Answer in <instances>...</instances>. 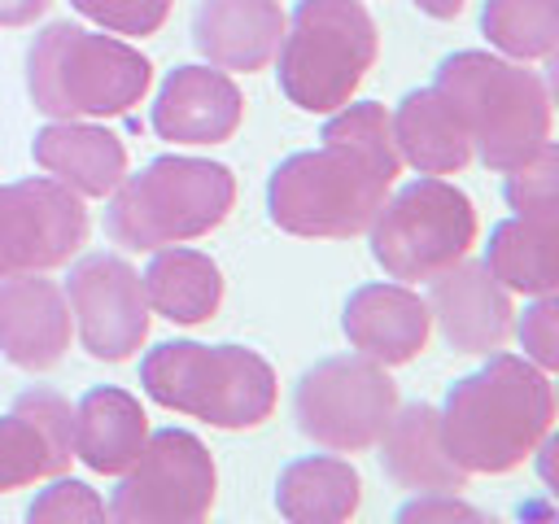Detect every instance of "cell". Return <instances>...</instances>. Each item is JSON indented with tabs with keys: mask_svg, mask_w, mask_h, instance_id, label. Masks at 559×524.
Masks as SVG:
<instances>
[{
	"mask_svg": "<svg viewBox=\"0 0 559 524\" xmlns=\"http://www.w3.org/2000/svg\"><path fill=\"white\" fill-rule=\"evenodd\" d=\"M389 127H393L397 153L419 175H459L472 162V135L437 87H419L402 96Z\"/></svg>",
	"mask_w": 559,
	"mask_h": 524,
	"instance_id": "cell-22",
	"label": "cell"
},
{
	"mask_svg": "<svg viewBox=\"0 0 559 524\" xmlns=\"http://www.w3.org/2000/svg\"><path fill=\"white\" fill-rule=\"evenodd\" d=\"M48 0H0V26H31Z\"/></svg>",
	"mask_w": 559,
	"mask_h": 524,
	"instance_id": "cell-32",
	"label": "cell"
},
{
	"mask_svg": "<svg viewBox=\"0 0 559 524\" xmlns=\"http://www.w3.org/2000/svg\"><path fill=\"white\" fill-rule=\"evenodd\" d=\"M463 118L472 148L489 170L528 162L550 140V92L537 70L489 52H454L437 66L432 83Z\"/></svg>",
	"mask_w": 559,
	"mask_h": 524,
	"instance_id": "cell-3",
	"label": "cell"
},
{
	"mask_svg": "<svg viewBox=\"0 0 559 524\" xmlns=\"http://www.w3.org/2000/svg\"><path fill=\"white\" fill-rule=\"evenodd\" d=\"M428 314L459 354H493L511 336V293L485 262H454L428 279Z\"/></svg>",
	"mask_w": 559,
	"mask_h": 524,
	"instance_id": "cell-14",
	"label": "cell"
},
{
	"mask_svg": "<svg viewBox=\"0 0 559 524\" xmlns=\"http://www.w3.org/2000/svg\"><path fill=\"white\" fill-rule=\"evenodd\" d=\"M362 480L345 458H297L275 480V507L293 524H341L358 511Z\"/></svg>",
	"mask_w": 559,
	"mask_h": 524,
	"instance_id": "cell-24",
	"label": "cell"
},
{
	"mask_svg": "<svg viewBox=\"0 0 559 524\" xmlns=\"http://www.w3.org/2000/svg\"><path fill=\"white\" fill-rule=\"evenodd\" d=\"M520 345H524V358L542 371H555L559 367V301L555 293H542L524 319H520Z\"/></svg>",
	"mask_w": 559,
	"mask_h": 524,
	"instance_id": "cell-30",
	"label": "cell"
},
{
	"mask_svg": "<svg viewBox=\"0 0 559 524\" xmlns=\"http://www.w3.org/2000/svg\"><path fill=\"white\" fill-rule=\"evenodd\" d=\"M153 66L122 39L52 22L26 52L31 105L48 118H118L148 92Z\"/></svg>",
	"mask_w": 559,
	"mask_h": 524,
	"instance_id": "cell-4",
	"label": "cell"
},
{
	"mask_svg": "<svg viewBox=\"0 0 559 524\" xmlns=\"http://www.w3.org/2000/svg\"><path fill=\"white\" fill-rule=\"evenodd\" d=\"M476 245V210L463 188L445 179H415L393 201H384L371 218V253L376 262L402 279H432Z\"/></svg>",
	"mask_w": 559,
	"mask_h": 524,
	"instance_id": "cell-8",
	"label": "cell"
},
{
	"mask_svg": "<svg viewBox=\"0 0 559 524\" xmlns=\"http://www.w3.org/2000/svg\"><path fill=\"white\" fill-rule=\"evenodd\" d=\"M70 349V301L44 271L0 279V354L22 371H48Z\"/></svg>",
	"mask_w": 559,
	"mask_h": 524,
	"instance_id": "cell-15",
	"label": "cell"
},
{
	"mask_svg": "<svg viewBox=\"0 0 559 524\" xmlns=\"http://www.w3.org/2000/svg\"><path fill=\"white\" fill-rule=\"evenodd\" d=\"M380 463L393 485L415 493H459L472 472L454 463L441 437V415L428 402L393 410L389 428L380 432Z\"/></svg>",
	"mask_w": 559,
	"mask_h": 524,
	"instance_id": "cell-19",
	"label": "cell"
},
{
	"mask_svg": "<svg viewBox=\"0 0 559 524\" xmlns=\"http://www.w3.org/2000/svg\"><path fill=\"white\" fill-rule=\"evenodd\" d=\"M380 48L376 22L358 0H301L280 39V92L306 114L341 109Z\"/></svg>",
	"mask_w": 559,
	"mask_h": 524,
	"instance_id": "cell-7",
	"label": "cell"
},
{
	"mask_svg": "<svg viewBox=\"0 0 559 524\" xmlns=\"http://www.w3.org/2000/svg\"><path fill=\"white\" fill-rule=\"evenodd\" d=\"M441 415L445 450L463 472H515L550 432L555 393L542 367L515 354H493L480 371L450 384Z\"/></svg>",
	"mask_w": 559,
	"mask_h": 524,
	"instance_id": "cell-2",
	"label": "cell"
},
{
	"mask_svg": "<svg viewBox=\"0 0 559 524\" xmlns=\"http://www.w3.org/2000/svg\"><path fill=\"white\" fill-rule=\"evenodd\" d=\"M402 170L384 105H341L323 127V144L284 157L266 179V210L280 231L345 240L371 227L389 183Z\"/></svg>",
	"mask_w": 559,
	"mask_h": 524,
	"instance_id": "cell-1",
	"label": "cell"
},
{
	"mask_svg": "<svg viewBox=\"0 0 559 524\" xmlns=\"http://www.w3.org/2000/svg\"><path fill=\"white\" fill-rule=\"evenodd\" d=\"M236 201V179L223 162L157 157L140 175H122L105 214L122 249H162L214 231Z\"/></svg>",
	"mask_w": 559,
	"mask_h": 524,
	"instance_id": "cell-6",
	"label": "cell"
},
{
	"mask_svg": "<svg viewBox=\"0 0 559 524\" xmlns=\"http://www.w3.org/2000/svg\"><path fill=\"white\" fill-rule=\"evenodd\" d=\"M35 524H87V520H105L109 507L83 485V480H57L52 489H44L31 511H26Z\"/></svg>",
	"mask_w": 559,
	"mask_h": 524,
	"instance_id": "cell-29",
	"label": "cell"
},
{
	"mask_svg": "<svg viewBox=\"0 0 559 524\" xmlns=\"http://www.w3.org/2000/svg\"><path fill=\"white\" fill-rule=\"evenodd\" d=\"M87 240V210L79 192L57 179L0 183V279L52 271Z\"/></svg>",
	"mask_w": 559,
	"mask_h": 524,
	"instance_id": "cell-11",
	"label": "cell"
},
{
	"mask_svg": "<svg viewBox=\"0 0 559 524\" xmlns=\"http://www.w3.org/2000/svg\"><path fill=\"white\" fill-rule=\"evenodd\" d=\"M507 175V201L524 218H559V153L546 140L528 162L502 170Z\"/></svg>",
	"mask_w": 559,
	"mask_h": 524,
	"instance_id": "cell-27",
	"label": "cell"
},
{
	"mask_svg": "<svg viewBox=\"0 0 559 524\" xmlns=\"http://www.w3.org/2000/svg\"><path fill=\"white\" fill-rule=\"evenodd\" d=\"M284 39L280 0H201L192 17V44L218 70H262Z\"/></svg>",
	"mask_w": 559,
	"mask_h": 524,
	"instance_id": "cell-18",
	"label": "cell"
},
{
	"mask_svg": "<svg viewBox=\"0 0 559 524\" xmlns=\"http://www.w3.org/2000/svg\"><path fill=\"white\" fill-rule=\"evenodd\" d=\"M245 118L240 87L218 66H179L153 100V131L170 144H223Z\"/></svg>",
	"mask_w": 559,
	"mask_h": 524,
	"instance_id": "cell-16",
	"label": "cell"
},
{
	"mask_svg": "<svg viewBox=\"0 0 559 524\" xmlns=\"http://www.w3.org/2000/svg\"><path fill=\"white\" fill-rule=\"evenodd\" d=\"M415 9L428 13V17H437V22H445V17H454L463 9V0H415Z\"/></svg>",
	"mask_w": 559,
	"mask_h": 524,
	"instance_id": "cell-33",
	"label": "cell"
},
{
	"mask_svg": "<svg viewBox=\"0 0 559 524\" xmlns=\"http://www.w3.org/2000/svg\"><path fill=\"white\" fill-rule=\"evenodd\" d=\"M341 327L358 354L376 358L380 367H397L424 354L432 314L428 301L406 284H362L349 293Z\"/></svg>",
	"mask_w": 559,
	"mask_h": 524,
	"instance_id": "cell-17",
	"label": "cell"
},
{
	"mask_svg": "<svg viewBox=\"0 0 559 524\" xmlns=\"http://www.w3.org/2000/svg\"><path fill=\"white\" fill-rule=\"evenodd\" d=\"M480 31L515 61H550L559 48V0H485Z\"/></svg>",
	"mask_w": 559,
	"mask_h": 524,
	"instance_id": "cell-26",
	"label": "cell"
},
{
	"mask_svg": "<svg viewBox=\"0 0 559 524\" xmlns=\"http://www.w3.org/2000/svg\"><path fill=\"white\" fill-rule=\"evenodd\" d=\"M144 393L179 415L205 419L214 428H258L275 410V371L262 354L245 345H201L166 341L140 362Z\"/></svg>",
	"mask_w": 559,
	"mask_h": 524,
	"instance_id": "cell-5",
	"label": "cell"
},
{
	"mask_svg": "<svg viewBox=\"0 0 559 524\" xmlns=\"http://www.w3.org/2000/svg\"><path fill=\"white\" fill-rule=\"evenodd\" d=\"M70 4L114 35H153L170 13V0H70Z\"/></svg>",
	"mask_w": 559,
	"mask_h": 524,
	"instance_id": "cell-28",
	"label": "cell"
},
{
	"mask_svg": "<svg viewBox=\"0 0 559 524\" xmlns=\"http://www.w3.org/2000/svg\"><path fill=\"white\" fill-rule=\"evenodd\" d=\"M74 458V410L52 389H26L0 415V493L61 476Z\"/></svg>",
	"mask_w": 559,
	"mask_h": 524,
	"instance_id": "cell-13",
	"label": "cell"
},
{
	"mask_svg": "<svg viewBox=\"0 0 559 524\" xmlns=\"http://www.w3.org/2000/svg\"><path fill=\"white\" fill-rule=\"evenodd\" d=\"M70 319L79 323V341L100 362L131 358L148 336V297L140 271L118 253H87L74 262L66 284Z\"/></svg>",
	"mask_w": 559,
	"mask_h": 524,
	"instance_id": "cell-12",
	"label": "cell"
},
{
	"mask_svg": "<svg viewBox=\"0 0 559 524\" xmlns=\"http://www.w3.org/2000/svg\"><path fill=\"white\" fill-rule=\"evenodd\" d=\"M144 279V297L148 310H157L170 323H205L214 319L218 301H223V275L218 262L201 249H157V258L148 262Z\"/></svg>",
	"mask_w": 559,
	"mask_h": 524,
	"instance_id": "cell-25",
	"label": "cell"
},
{
	"mask_svg": "<svg viewBox=\"0 0 559 524\" xmlns=\"http://www.w3.org/2000/svg\"><path fill=\"white\" fill-rule=\"evenodd\" d=\"M397 520L402 524H432V520H445V524H454V520H480V511L476 507H467L459 493H419L415 502H406L402 511H397Z\"/></svg>",
	"mask_w": 559,
	"mask_h": 524,
	"instance_id": "cell-31",
	"label": "cell"
},
{
	"mask_svg": "<svg viewBox=\"0 0 559 524\" xmlns=\"http://www.w3.org/2000/svg\"><path fill=\"white\" fill-rule=\"evenodd\" d=\"M148 437L144 406L114 384L87 389L74 406V458H83L100 476H118L135 463Z\"/></svg>",
	"mask_w": 559,
	"mask_h": 524,
	"instance_id": "cell-21",
	"label": "cell"
},
{
	"mask_svg": "<svg viewBox=\"0 0 559 524\" xmlns=\"http://www.w3.org/2000/svg\"><path fill=\"white\" fill-rule=\"evenodd\" d=\"M31 153H35V162L57 183H66L79 196H105L127 175V148H122V140L114 131L87 127L79 118H57L44 131H35Z\"/></svg>",
	"mask_w": 559,
	"mask_h": 524,
	"instance_id": "cell-20",
	"label": "cell"
},
{
	"mask_svg": "<svg viewBox=\"0 0 559 524\" xmlns=\"http://www.w3.org/2000/svg\"><path fill=\"white\" fill-rule=\"evenodd\" d=\"M397 410V384L367 354H336L314 362L293 393L297 428L336 454H358L380 441Z\"/></svg>",
	"mask_w": 559,
	"mask_h": 524,
	"instance_id": "cell-9",
	"label": "cell"
},
{
	"mask_svg": "<svg viewBox=\"0 0 559 524\" xmlns=\"http://www.w3.org/2000/svg\"><path fill=\"white\" fill-rule=\"evenodd\" d=\"M489 275L507 293L542 297L559 284V218H507L489 231Z\"/></svg>",
	"mask_w": 559,
	"mask_h": 524,
	"instance_id": "cell-23",
	"label": "cell"
},
{
	"mask_svg": "<svg viewBox=\"0 0 559 524\" xmlns=\"http://www.w3.org/2000/svg\"><path fill=\"white\" fill-rule=\"evenodd\" d=\"M214 485L210 450L183 428H162L144 437V450L114 489L109 515L118 524H192L210 515Z\"/></svg>",
	"mask_w": 559,
	"mask_h": 524,
	"instance_id": "cell-10",
	"label": "cell"
}]
</instances>
